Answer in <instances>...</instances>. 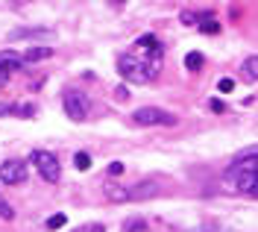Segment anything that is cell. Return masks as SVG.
Wrapping results in <instances>:
<instances>
[{"instance_id":"9","label":"cell","mask_w":258,"mask_h":232,"mask_svg":"<svg viewBox=\"0 0 258 232\" xmlns=\"http://www.w3.org/2000/svg\"><path fill=\"white\" fill-rule=\"evenodd\" d=\"M241 77L246 83H255L258 80V56H246L241 65Z\"/></svg>"},{"instance_id":"22","label":"cell","mask_w":258,"mask_h":232,"mask_svg":"<svg viewBox=\"0 0 258 232\" xmlns=\"http://www.w3.org/2000/svg\"><path fill=\"white\" fill-rule=\"evenodd\" d=\"M0 112H12V106L9 103H0Z\"/></svg>"},{"instance_id":"5","label":"cell","mask_w":258,"mask_h":232,"mask_svg":"<svg viewBox=\"0 0 258 232\" xmlns=\"http://www.w3.org/2000/svg\"><path fill=\"white\" fill-rule=\"evenodd\" d=\"M132 121L138 124V127H173L176 124V118L170 115V112H164L159 106H144V109H138Z\"/></svg>"},{"instance_id":"18","label":"cell","mask_w":258,"mask_h":232,"mask_svg":"<svg viewBox=\"0 0 258 232\" xmlns=\"http://www.w3.org/2000/svg\"><path fill=\"white\" fill-rule=\"evenodd\" d=\"M71 232H106V226L103 223H82V226H77V229Z\"/></svg>"},{"instance_id":"19","label":"cell","mask_w":258,"mask_h":232,"mask_svg":"<svg viewBox=\"0 0 258 232\" xmlns=\"http://www.w3.org/2000/svg\"><path fill=\"white\" fill-rule=\"evenodd\" d=\"M232 88H235V80H232V77H220V83H217V91H232Z\"/></svg>"},{"instance_id":"1","label":"cell","mask_w":258,"mask_h":232,"mask_svg":"<svg viewBox=\"0 0 258 232\" xmlns=\"http://www.w3.org/2000/svg\"><path fill=\"white\" fill-rule=\"evenodd\" d=\"M161 65H164V47L159 44V38L156 35H141L126 56H120L117 71H120L123 80L144 85L159 77Z\"/></svg>"},{"instance_id":"21","label":"cell","mask_w":258,"mask_h":232,"mask_svg":"<svg viewBox=\"0 0 258 232\" xmlns=\"http://www.w3.org/2000/svg\"><path fill=\"white\" fill-rule=\"evenodd\" d=\"M109 173H112V177H120V173H123V162H112V165H109Z\"/></svg>"},{"instance_id":"13","label":"cell","mask_w":258,"mask_h":232,"mask_svg":"<svg viewBox=\"0 0 258 232\" xmlns=\"http://www.w3.org/2000/svg\"><path fill=\"white\" fill-rule=\"evenodd\" d=\"M185 68H188V71H200V68H203V53H200V50H191V53L185 56Z\"/></svg>"},{"instance_id":"3","label":"cell","mask_w":258,"mask_h":232,"mask_svg":"<svg viewBox=\"0 0 258 232\" xmlns=\"http://www.w3.org/2000/svg\"><path fill=\"white\" fill-rule=\"evenodd\" d=\"M161 188L156 183H138V185H109L106 197L112 203H129V200H150L156 197Z\"/></svg>"},{"instance_id":"4","label":"cell","mask_w":258,"mask_h":232,"mask_svg":"<svg viewBox=\"0 0 258 232\" xmlns=\"http://www.w3.org/2000/svg\"><path fill=\"white\" fill-rule=\"evenodd\" d=\"M30 162L35 165V170L47 180V183H59V177H62V167H59V159L47 153V150H32Z\"/></svg>"},{"instance_id":"23","label":"cell","mask_w":258,"mask_h":232,"mask_svg":"<svg viewBox=\"0 0 258 232\" xmlns=\"http://www.w3.org/2000/svg\"><path fill=\"white\" fill-rule=\"evenodd\" d=\"M114 3H117V6H120V3H123V0H114Z\"/></svg>"},{"instance_id":"20","label":"cell","mask_w":258,"mask_h":232,"mask_svg":"<svg viewBox=\"0 0 258 232\" xmlns=\"http://www.w3.org/2000/svg\"><path fill=\"white\" fill-rule=\"evenodd\" d=\"M209 109H211V112H217V115H220V112H226V103H223V100H217V97H214V100L209 103Z\"/></svg>"},{"instance_id":"15","label":"cell","mask_w":258,"mask_h":232,"mask_svg":"<svg viewBox=\"0 0 258 232\" xmlns=\"http://www.w3.org/2000/svg\"><path fill=\"white\" fill-rule=\"evenodd\" d=\"M74 165H77V170H88L91 167V156L88 153H77L74 156Z\"/></svg>"},{"instance_id":"2","label":"cell","mask_w":258,"mask_h":232,"mask_svg":"<svg viewBox=\"0 0 258 232\" xmlns=\"http://www.w3.org/2000/svg\"><path fill=\"white\" fill-rule=\"evenodd\" d=\"M226 177L235 183L238 191L258 197V150H252V153H246L243 159H238L235 165L226 170Z\"/></svg>"},{"instance_id":"12","label":"cell","mask_w":258,"mask_h":232,"mask_svg":"<svg viewBox=\"0 0 258 232\" xmlns=\"http://www.w3.org/2000/svg\"><path fill=\"white\" fill-rule=\"evenodd\" d=\"M53 56V47H30L24 53V62H41V59H50Z\"/></svg>"},{"instance_id":"11","label":"cell","mask_w":258,"mask_h":232,"mask_svg":"<svg viewBox=\"0 0 258 232\" xmlns=\"http://www.w3.org/2000/svg\"><path fill=\"white\" fill-rule=\"evenodd\" d=\"M197 27H200V33H206V35H217V33H220V21H214V15L200 18V21H197Z\"/></svg>"},{"instance_id":"16","label":"cell","mask_w":258,"mask_h":232,"mask_svg":"<svg viewBox=\"0 0 258 232\" xmlns=\"http://www.w3.org/2000/svg\"><path fill=\"white\" fill-rule=\"evenodd\" d=\"M64 223H68V217H64L62 212H59V215H50V217H47V229H62Z\"/></svg>"},{"instance_id":"17","label":"cell","mask_w":258,"mask_h":232,"mask_svg":"<svg viewBox=\"0 0 258 232\" xmlns=\"http://www.w3.org/2000/svg\"><path fill=\"white\" fill-rule=\"evenodd\" d=\"M0 217H3V220H12V217H15V209L6 203V197H3V194H0Z\"/></svg>"},{"instance_id":"6","label":"cell","mask_w":258,"mask_h":232,"mask_svg":"<svg viewBox=\"0 0 258 232\" xmlns=\"http://www.w3.org/2000/svg\"><path fill=\"white\" fill-rule=\"evenodd\" d=\"M62 103H64V112H68L71 121H82V118L88 115V109H91L88 97L82 91H77V88H68L62 94Z\"/></svg>"},{"instance_id":"10","label":"cell","mask_w":258,"mask_h":232,"mask_svg":"<svg viewBox=\"0 0 258 232\" xmlns=\"http://www.w3.org/2000/svg\"><path fill=\"white\" fill-rule=\"evenodd\" d=\"M53 30H15L9 33V41H18V38H50Z\"/></svg>"},{"instance_id":"14","label":"cell","mask_w":258,"mask_h":232,"mask_svg":"<svg viewBox=\"0 0 258 232\" xmlns=\"http://www.w3.org/2000/svg\"><path fill=\"white\" fill-rule=\"evenodd\" d=\"M123 232H147V220L144 217H132L123 223Z\"/></svg>"},{"instance_id":"8","label":"cell","mask_w":258,"mask_h":232,"mask_svg":"<svg viewBox=\"0 0 258 232\" xmlns=\"http://www.w3.org/2000/svg\"><path fill=\"white\" fill-rule=\"evenodd\" d=\"M0 180H3L6 185L27 183V162H21V159H9V162H3V165H0Z\"/></svg>"},{"instance_id":"7","label":"cell","mask_w":258,"mask_h":232,"mask_svg":"<svg viewBox=\"0 0 258 232\" xmlns=\"http://www.w3.org/2000/svg\"><path fill=\"white\" fill-rule=\"evenodd\" d=\"M21 65H24V56H18L12 50H0V88L21 71Z\"/></svg>"}]
</instances>
